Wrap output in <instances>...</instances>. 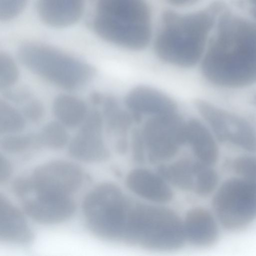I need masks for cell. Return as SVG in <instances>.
Listing matches in <instances>:
<instances>
[{
  "instance_id": "cell-1",
  "label": "cell",
  "mask_w": 256,
  "mask_h": 256,
  "mask_svg": "<svg viewBox=\"0 0 256 256\" xmlns=\"http://www.w3.org/2000/svg\"><path fill=\"white\" fill-rule=\"evenodd\" d=\"M205 78L226 88L256 83V22L222 15L200 61Z\"/></svg>"
},
{
  "instance_id": "cell-2",
  "label": "cell",
  "mask_w": 256,
  "mask_h": 256,
  "mask_svg": "<svg viewBox=\"0 0 256 256\" xmlns=\"http://www.w3.org/2000/svg\"><path fill=\"white\" fill-rule=\"evenodd\" d=\"M217 9L213 6L188 14L164 12L154 44L157 56L168 64L184 68L200 62L215 24Z\"/></svg>"
},
{
  "instance_id": "cell-3",
  "label": "cell",
  "mask_w": 256,
  "mask_h": 256,
  "mask_svg": "<svg viewBox=\"0 0 256 256\" xmlns=\"http://www.w3.org/2000/svg\"><path fill=\"white\" fill-rule=\"evenodd\" d=\"M92 26L101 38L129 50L145 48L152 36L150 12L144 0H96Z\"/></svg>"
},
{
  "instance_id": "cell-4",
  "label": "cell",
  "mask_w": 256,
  "mask_h": 256,
  "mask_svg": "<svg viewBox=\"0 0 256 256\" xmlns=\"http://www.w3.org/2000/svg\"><path fill=\"white\" fill-rule=\"evenodd\" d=\"M17 54L22 64L32 72L68 90L82 88L96 74L90 64L47 44L27 42L20 46Z\"/></svg>"
},
{
  "instance_id": "cell-5",
  "label": "cell",
  "mask_w": 256,
  "mask_h": 256,
  "mask_svg": "<svg viewBox=\"0 0 256 256\" xmlns=\"http://www.w3.org/2000/svg\"><path fill=\"white\" fill-rule=\"evenodd\" d=\"M124 241L154 250L179 248L186 241L182 220L173 210L159 204L134 203Z\"/></svg>"
},
{
  "instance_id": "cell-6",
  "label": "cell",
  "mask_w": 256,
  "mask_h": 256,
  "mask_svg": "<svg viewBox=\"0 0 256 256\" xmlns=\"http://www.w3.org/2000/svg\"><path fill=\"white\" fill-rule=\"evenodd\" d=\"M132 204L117 185L109 182H100L82 200V209L86 226L100 239L124 241Z\"/></svg>"
},
{
  "instance_id": "cell-7",
  "label": "cell",
  "mask_w": 256,
  "mask_h": 256,
  "mask_svg": "<svg viewBox=\"0 0 256 256\" xmlns=\"http://www.w3.org/2000/svg\"><path fill=\"white\" fill-rule=\"evenodd\" d=\"M212 204L224 228L234 231L246 227L256 219V180H228L217 190Z\"/></svg>"
},
{
  "instance_id": "cell-8",
  "label": "cell",
  "mask_w": 256,
  "mask_h": 256,
  "mask_svg": "<svg viewBox=\"0 0 256 256\" xmlns=\"http://www.w3.org/2000/svg\"><path fill=\"white\" fill-rule=\"evenodd\" d=\"M140 130L151 162L168 160L186 145V120L178 112L150 117Z\"/></svg>"
},
{
  "instance_id": "cell-9",
  "label": "cell",
  "mask_w": 256,
  "mask_h": 256,
  "mask_svg": "<svg viewBox=\"0 0 256 256\" xmlns=\"http://www.w3.org/2000/svg\"><path fill=\"white\" fill-rule=\"evenodd\" d=\"M194 105L217 140L256 152V130L246 120L204 100H196Z\"/></svg>"
},
{
  "instance_id": "cell-10",
  "label": "cell",
  "mask_w": 256,
  "mask_h": 256,
  "mask_svg": "<svg viewBox=\"0 0 256 256\" xmlns=\"http://www.w3.org/2000/svg\"><path fill=\"white\" fill-rule=\"evenodd\" d=\"M30 177L36 192L72 196L83 184L84 172L74 162L60 160L39 165Z\"/></svg>"
},
{
  "instance_id": "cell-11",
  "label": "cell",
  "mask_w": 256,
  "mask_h": 256,
  "mask_svg": "<svg viewBox=\"0 0 256 256\" xmlns=\"http://www.w3.org/2000/svg\"><path fill=\"white\" fill-rule=\"evenodd\" d=\"M104 128L102 112L90 110L78 132L68 145V154L74 159L86 163H99L108 160L110 150L103 135Z\"/></svg>"
},
{
  "instance_id": "cell-12",
  "label": "cell",
  "mask_w": 256,
  "mask_h": 256,
  "mask_svg": "<svg viewBox=\"0 0 256 256\" xmlns=\"http://www.w3.org/2000/svg\"><path fill=\"white\" fill-rule=\"evenodd\" d=\"M19 200L26 216L46 225L57 224L68 220L76 209L72 196L38 192L32 186Z\"/></svg>"
},
{
  "instance_id": "cell-13",
  "label": "cell",
  "mask_w": 256,
  "mask_h": 256,
  "mask_svg": "<svg viewBox=\"0 0 256 256\" xmlns=\"http://www.w3.org/2000/svg\"><path fill=\"white\" fill-rule=\"evenodd\" d=\"M101 106L104 128L109 134L115 138L116 151L124 154L130 148L133 126L141 120L126 108L122 107L118 100L112 96H104Z\"/></svg>"
},
{
  "instance_id": "cell-14",
  "label": "cell",
  "mask_w": 256,
  "mask_h": 256,
  "mask_svg": "<svg viewBox=\"0 0 256 256\" xmlns=\"http://www.w3.org/2000/svg\"><path fill=\"white\" fill-rule=\"evenodd\" d=\"M26 214L4 194H0V240L18 246H27L34 239Z\"/></svg>"
},
{
  "instance_id": "cell-15",
  "label": "cell",
  "mask_w": 256,
  "mask_h": 256,
  "mask_svg": "<svg viewBox=\"0 0 256 256\" xmlns=\"http://www.w3.org/2000/svg\"><path fill=\"white\" fill-rule=\"evenodd\" d=\"M125 107L142 120L143 116L150 117L178 112L174 99L162 92L146 86H139L126 94Z\"/></svg>"
},
{
  "instance_id": "cell-16",
  "label": "cell",
  "mask_w": 256,
  "mask_h": 256,
  "mask_svg": "<svg viewBox=\"0 0 256 256\" xmlns=\"http://www.w3.org/2000/svg\"><path fill=\"white\" fill-rule=\"evenodd\" d=\"M126 184L135 194L156 204L168 202L174 196L170 184L158 173L148 169L131 170L126 176Z\"/></svg>"
},
{
  "instance_id": "cell-17",
  "label": "cell",
  "mask_w": 256,
  "mask_h": 256,
  "mask_svg": "<svg viewBox=\"0 0 256 256\" xmlns=\"http://www.w3.org/2000/svg\"><path fill=\"white\" fill-rule=\"evenodd\" d=\"M182 222L186 240L196 246H210L218 238L219 230L216 219L204 208L190 209Z\"/></svg>"
},
{
  "instance_id": "cell-18",
  "label": "cell",
  "mask_w": 256,
  "mask_h": 256,
  "mask_svg": "<svg viewBox=\"0 0 256 256\" xmlns=\"http://www.w3.org/2000/svg\"><path fill=\"white\" fill-rule=\"evenodd\" d=\"M85 0H38L37 12L46 24L56 28L70 26L80 18Z\"/></svg>"
},
{
  "instance_id": "cell-19",
  "label": "cell",
  "mask_w": 256,
  "mask_h": 256,
  "mask_svg": "<svg viewBox=\"0 0 256 256\" xmlns=\"http://www.w3.org/2000/svg\"><path fill=\"white\" fill-rule=\"evenodd\" d=\"M186 145L203 164L212 166L218 159L216 139L206 124L198 118L186 120Z\"/></svg>"
},
{
  "instance_id": "cell-20",
  "label": "cell",
  "mask_w": 256,
  "mask_h": 256,
  "mask_svg": "<svg viewBox=\"0 0 256 256\" xmlns=\"http://www.w3.org/2000/svg\"><path fill=\"white\" fill-rule=\"evenodd\" d=\"M89 111L84 101L70 94H58L52 103V112L56 120L66 128L80 126Z\"/></svg>"
},
{
  "instance_id": "cell-21",
  "label": "cell",
  "mask_w": 256,
  "mask_h": 256,
  "mask_svg": "<svg viewBox=\"0 0 256 256\" xmlns=\"http://www.w3.org/2000/svg\"><path fill=\"white\" fill-rule=\"evenodd\" d=\"M196 161L182 158L158 167V173L170 185L180 190L192 191L194 180Z\"/></svg>"
},
{
  "instance_id": "cell-22",
  "label": "cell",
  "mask_w": 256,
  "mask_h": 256,
  "mask_svg": "<svg viewBox=\"0 0 256 256\" xmlns=\"http://www.w3.org/2000/svg\"><path fill=\"white\" fill-rule=\"evenodd\" d=\"M0 148L6 154H18L38 150L42 146L38 132H19L3 135L0 140Z\"/></svg>"
},
{
  "instance_id": "cell-23",
  "label": "cell",
  "mask_w": 256,
  "mask_h": 256,
  "mask_svg": "<svg viewBox=\"0 0 256 256\" xmlns=\"http://www.w3.org/2000/svg\"><path fill=\"white\" fill-rule=\"evenodd\" d=\"M66 128L58 120L44 124L38 132L42 148L56 150L68 146L70 140Z\"/></svg>"
},
{
  "instance_id": "cell-24",
  "label": "cell",
  "mask_w": 256,
  "mask_h": 256,
  "mask_svg": "<svg viewBox=\"0 0 256 256\" xmlns=\"http://www.w3.org/2000/svg\"><path fill=\"white\" fill-rule=\"evenodd\" d=\"M22 113L4 99L0 100V133L6 135L19 133L25 128Z\"/></svg>"
},
{
  "instance_id": "cell-25",
  "label": "cell",
  "mask_w": 256,
  "mask_h": 256,
  "mask_svg": "<svg viewBox=\"0 0 256 256\" xmlns=\"http://www.w3.org/2000/svg\"><path fill=\"white\" fill-rule=\"evenodd\" d=\"M211 166L196 160L195 174L192 192L200 196H206L217 186L218 176Z\"/></svg>"
},
{
  "instance_id": "cell-26",
  "label": "cell",
  "mask_w": 256,
  "mask_h": 256,
  "mask_svg": "<svg viewBox=\"0 0 256 256\" xmlns=\"http://www.w3.org/2000/svg\"><path fill=\"white\" fill-rule=\"evenodd\" d=\"M20 76L18 66L8 53H0V90L1 91L15 86Z\"/></svg>"
},
{
  "instance_id": "cell-27",
  "label": "cell",
  "mask_w": 256,
  "mask_h": 256,
  "mask_svg": "<svg viewBox=\"0 0 256 256\" xmlns=\"http://www.w3.org/2000/svg\"><path fill=\"white\" fill-rule=\"evenodd\" d=\"M232 168L240 177L256 180V156L244 155L236 158Z\"/></svg>"
},
{
  "instance_id": "cell-28",
  "label": "cell",
  "mask_w": 256,
  "mask_h": 256,
  "mask_svg": "<svg viewBox=\"0 0 256 256\" xmlns=\"http://www.w3.org/2000/svg\"><path fill=\"white\" fill-rule=\"evenodd\" d=\"M22 112L26 120L38 123L44 116L46 110L41 100L32 98L24 104Z\"/></svg>"
},
{
  "instance_id": "cell-29",
  "label": "cell",
  "mask_w": 256,
  "mask_h": 256,
  "mask_svg": "<svg viewBox=\"0 0 256 256\" xmlns=\"http://www.w3.org/2000/svg\"><path fill=\"white\" fill-rule=\"evenodd\" d=\"M27 0H0V20H10L18 16L24 8Z\"/></svg>"
},
{
  "instance_id": "cell-30",
  "label": "cell",
  "mask_w": 256,
  "mask_h": 256,
  "mask_svg": "<svg viewBox=\"0 0 256 256\" xmlns=\"http://www.w3.org/2000/svg\"><path fill=\"white\" fill-rule=\"evenodd\" d=\"M1 92L4 99L9 102L24 104L33 98L31 90L25 86H14Z\"/></svg>"
},
{
  "instance_id": "cell-31",
  "label": "cell",
  "mask_w": 256,
  "mask_h": 256,
  "mask_svg": "<svg viewBox=\"0 0 256 256\" xmlns=\"http://www.w3.org/2000/svg\"><path fill=\"white\" fill-rule=\"evenodd\" d=\"M13 171L10 161L2 154L0 156V184H4L10 178Z\"/></svg>"
},
{
  "instance_id": "cell-32",
  "label": "cell",
  "mask_w": 256,
  "mask_h": 256,
  "mask_svg": "<svg viewBox=\"0 0 256 256\" xmlns=\"http://www.w3.org/2000/svg\"><path fill=\"white\" fill-rule=\"evenodd\" d=\"M104 95L98 92H92L90 96V100L91 103L94 106H101L103 101Z\"/></svg>"
},
{
  "instance_id": "cell-33",
  "label": "cell",
  "mask_w": 256,
  "mask_h": 256,
  "mask_svg": "<svg viewBox=\"0 0 256 256\" xmlns=\"http://www.w3.org/2000/svg\"><path fill=\"white\" fill-rule=\"evenodd\" d=\"M171 4L176 6H182L189 4L193 0H168Z\"/></svg>"
},
{
  "instance_id": "cell-34",
  "label": "cell",
  "mask_w": 256,
  "mask_h": 256,
  "mask_svg": "<svg viewBox=\"0 0 256 256\" xmlns=\"http://www.w3.org/2000/svg\"><path fill=\"white\" fill-rule=\"evenodd\" d=\"M248 0L253 6L254 8H256V0Z\"/></svg>"
}]
</instances>
